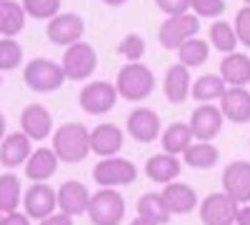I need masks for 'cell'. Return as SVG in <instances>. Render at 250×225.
I'll use <instances>...</instances> for the list:
<instances>
[{
    "label": "cell",
    "instance_id": "8fae6325",
    "mask_svg": "<svg viewBox=\"0 0 250 225\" xmlns=\"http://www.w3.org/2000/svg\"><path fill=\"white\" fill-rule=\"evenodd\" d=\"M23 205H25V215L35 218V220H43L48 215H53V210L58 208V190H53L45 183H35L25 190L23 198Z\"/></svg>",
    "mask_w": 250,
    "mask_h": 225
},
{
    "label": "cell",
    "instance_id": "ab89813d",
    "mask_svg": "<svg viewBox=\"0 0 250 225\" xmlns=\"http://www.w3.org/2000/svg\"><path fill=\"white\" fill-rule=\"evenodd\" d=\"M40 225H73V215H68V213H53V215L40 220Z\"/></svg>",
    "mask_w": 250,
    "mask_h": 225
},
{
    "label": "cell",
    "instance_id": "bcb514c9",
    "mask_svg": "<svg viewBox=\"0 0 250 225\" xmlns=\"http://www.w3.org/2000/svg\"><path fill=\"white\" fill-rule=\"evenodd\" d=\"M0 85H3V75H0Z\"/></svg>",
    "mask_w": 250,
    "mask_h": 225
},
{
    "label": "cell",
    "instance_id": "74e56055",
    "mask_svg": "<svg viewBox=\"0 0 250 225\" xmlns=\"http://www.w3.org/2000/svg\"><path fill=\"white\" fill-rule=\"evenodd\" d=\"M155 3L165 15H180L185 10H190V0H155Z\"/></svg>",
    "mask_w": 250,
    "mask_h": 225
},
{
    "label": "cell",
    "instance_id": "5bb4252c",
    "mask_svg": "<svg viewBox=\"0 0 250 225\" xmlns=\"http://www.w3.org/2000/svg\"><path fill=\"white\" fill-rule=\"evenodd\" d=\"M190 128H193V135L198 140H208L210 143L220 128H223V110L215 108L213 103H203L193 110L190 115Z\"/></svg>",
    "mask_w": 250,
    "mask_h": 225
},
{
    "label": "cell",
    "instance_id": "44dd1931",
    "mask_svg": "<svg viewBox=\"0 0 250 225\" xmlns=\"http://www.w3.org/2000/svg\"><path fill=\"white\" fill-rule=\"evenodd\" d=\"M220 110L223 118L230 123H250V93L245 88H230L220 98Z\"/></svg>",
    "mask_w": 250,
    "mask_h": 225
},
{
    "label": "cell",
    "instance_id": "f35d334b",
    "mask_svg": "<svg viewBox=\"0 0 250 225\" xmlns=\"http://www.w3.org/2000/svg\"><path fill=\"white\" fill-rule=\"evenodd\" d=\"M0 225H30V218L23 215V213H0Z\"/></svg>",
    "mask_w": 250,
    "mask_h": 225
},
{
    "label": "cell",
    "instance_id": "4dcf8cb0",
    "mask_svg": "<svg viewBox=\"0 0 250 225\" xmlns=\"http://www.w3.org/2000/svg\"><path fill=\"white\" fill-rule=\"evenodd\" d=\"M178 58H180V63L188 65V68H198L203 65L208 58H210V48H208L205 40L200 38H190V40H185V43L178 48Z\"/></svg>",
    "mask_w": 250,
    "mask_h": 225
},
{
    "label": "cell",
    "instance_id": "7c38bea8",
    "mask_svg": "<svg viewBox=\"0 0 250 225\" xmlns=\"http://www.w3.org/2000/svg\"><path fill=\"white\" fill-rule=\"evenodd\" d=\"M223 190L238 203H250V163L235 160L223 173Z\"/></svg>",
    "mask_w": 250,
    "mask_h": 225
},
{
    "label": "cell",
    "instance_id": "7a4b0ae2",
    "mask_svg": "<svg viewBox=\"0 0 250 225\" xmlns=\"http://www.w3.org/2000/svg\"><path fill=\"white\" fill-rule=\"evenodd\" d=\"M115 88L118 93L125 98V100H133V103H138V100H145L153 88H155V75L148 65L143 63H130L125 65L120 73H118V80H115Z\"/></svg>",
    "mask_w": 250,
    "mask_h": 225
},
{
    "label": "cell",
    "instance_id": "6da1fadb",
    "mask_svg": "<svg viewBox=\"0 0 250 225\" xmlns=\"http://www.w3.org/2000/svg\"><path fill=\"white\" fill-rule=\"evenodd\" d=\"M53 150L62 163H80L90 150V133L80 123H65L53 135Z\"/></svg>",
    "mask_w": 250,
    "mask_h": 225
},
{
    "label": "cell",
    "instance_id": "603a6c76",
    "mask_svg": "<svg viewBox=\"0 0 250 225\" xmlns=\"http://www.w3.org/2000/svg\"><path fill=\"white\" fill-rule=\"evenodd\" d=\"M220 78L233 88H245L250 83V58L245 53H228L220 63Z\"/></svg>",
    "mask_w": 250,
    "mask_h": 225
},
{
    "label": "cell",
    "instance_id": "5b68a950",
    "mask_svg": "<svg viewBox=\"0 0 250 225\" xmlns=\"http://www.w3.org/2000/svg\"><path fill=\"white\" fill-rule=\"evenodd\" d=\"M198 30H200V18L195 13L168 15V20H165L158 30V40L165 50H178L185 40L195 38Z\"/></svg>",
    "mask_w": 250,
    "mask_h": 225
},
{
    "label": "cell",
    "instance_id": "60d3db41",
    "mask_svg": "<svg viewBox=\"0 0 250 225\" xmlns=\"http://www.w3.org/2000/svg\"><path fill=\"white\" fill-rule=\"evenodd\" d=\"M238 225H250V205H243L238 210V218H235Z\"/></svg>",
    "mask_w": 250,
    "mask_h": 225
},
{
    "label": "cell",
    "instance_id": "7402d4cb",
    "mask_svg": "<svg viewBox=\"0 0 250 225\" xmlns=\"http://www.w3.org/2000/svg\"><path fill=\"white\" fill-rule=\"evenodd\" d=\"M183 163L178 160V155L173 153H160V155H153L148 163H145V175H148L153 183H163V185H168L173 183L183 170Z\"/></svg>",
    "mask_w": 250,
    "mask_h": 225
},
{
    "label": "cell",
    "instance_id": "e0dca14e",
    "mask_svg": "<svg viewBox=\"0 0 250 225\" xmlns=\"http://www.w3.org/2000/svg\"><path fill=\"white\" fill-rule=\"evenodd\" d=\"M33 148H30V138L18 130V133H10L3 138V143H0V163H3L5 168H18L23 165V163L30 158Z\"/></svg>",
    "mask_w": 250,
    "mask_h": 225
},
{
    "label": "cell",
    "instance_id": "8d00e7d4",
    "mask_svg": "<svg viewBox=\"0 0 250 225\" xmlns=\"http://www.w3.org/2000/svg\"><path fill=\"white\" fill-rule=\"evenodd\" d=\"M235 33H238L240 43L245 48H250V5L238 10V15H235Z\"/></svg>",
    "mask_w": 250,
    "mask_h": 225
},
{
    "label": "cell",
    "instance_id": "e575fe53",
    "mask_svg": "<svg viewBox=\"0 0 250 225\" xmlns=\"http://www.w3.org/2000/svg\"><path fill=\"white\" fill-rule=\"evenodd\" d=\"M118 53H120L125 60H130V63H138V60L145 55V40H143L140 35H135V33L125 35V38L120 40V45H118Z\"/></svg>",
    "mask_w": 250,
    "mask_h": 225
},
{
    "label": "cell",
    "instance_id": "1f68e13d",
    "mask_svg": "<svg viewBox=\"0 0 250 225\" xmlns=\"http://www.w3.org/2000/svg\"><path fill=\"white\" fill-rule=\"evenodd\" d=\"M20 205V178L13 173L0 175V213H13Z\"/></svg>",
    "mask_w": 250,
    "mask_h": 225
},
{
    "label": "cell",
    "instance_id": "277c9868",
    "mask_svg": "<svg viewBox=\"0 0 250 225\" xmlns=\"http://www.w3.org/2000/svg\"><path fill=\"white\" fill-rule=\"evenodd\" d=\"M125 215V200L118 190L103 188L90 195L88 203V218L93 225H120Z\"/></svg>",
    "mask_w": 250,
    "mask_h": 225
},
{
    "label": "cell",
    "instance_id": "d4e9b609",
    "mask_svg": "<svg viewBox=\"0 0 250 225\" xmlns=\"http://www.w3.org/2000/svg\"><path fill=\"white\" fill-rule=\"evenodd\" d=\"M25 8L23 3L15 0H0V35L3 38H15L25 28Z\"/></svg>",
    "mask_w": 250,
    "mask_h": 225
},
{
    "label": "cell",
    "instance_id": "3957f363",
    "mask_svg": "<svg viewBox=\"0 0 250 225\" xmlns=\"http://www.w3.org/2000/svg\"><path fill=\"white\" fill-rule=\"evenodd\" d=\"M25 85L35 93H53L65 83V70L50 58H33L23 70Z\"/></svg>",
    "mask_w": 250,
    "mask_h": 225
},
{
    "label": "cell",
    "instance_id": "83f0119b",
    "mask_svg": "<svg viewBox=\"0 0 250 225\" xmlns=\"http://www.w3.org/2000/svg\"><path fill=\"white\" fill-rule=\"evenodd\" d=\"M190 95L198 100V103H213V100H220L225 95V80L220 75L208 73V75L195 80V85L190 88Z\"/></svg>",
    "mask_w": 250,
    "mask_h": 225
},
{
    "label": "cell",
    "instance_id": "d590c367",
    "mask_svg": "<svg viewBox=\"0 0 250 225\" xmlns=\"http://www.w3.org/2000/svg\"><path fill=\"white\" fill-rule=\"evenodd\" d=\"M190 10L198 18H220L225 13L223 0H190Z\"/></svg>",
    "mask_w": 250,
    "mask_h": 225
},
{
    "label": "cell",
    "instance_id": "9c48e42d",
    "mask_svg": "<svg viewBox=\"0 0 250 225\" xmlns=\"http://www.w3.org/2000/svg\"><path fill=\"white\" fill-rule=\"evenodd\" d=\"M118 88L105 83V80H95V83H88L85 88L80 90V108L90 113V115H103L115 108L118 103Z\"/></svg>",
    "mask_w": 250,
    "mask_h": 225
},
{
    "label": "cell",
    "instance_id": "cb8c5ba5",
    "mask_svg": "<svg viewBox=\"0 0 250 225\" xmlns=\"http://www.w3.org/2000/svg\"><path fill=\"white\" fill-rule=\"evenodd\" d=\"M163 198H165V205H168L170 213H175V215H188L198 205L195 190L190 185H185V183H168L163 190Z\"/></svg>",
    "mask_w": 250,
    "mask_h": 225
},
{
    "label": "cell",
    "instance_id": "f6af8a7d",
    "mask_svg": "<svg viewBox=\"0 0 250 225\" xmlns=\"http://www.w3.org/2000/svg\"><path fill=\"white\" fill-rule=\"evenodd\" d=\"M243 3H245V5H250V0H243Z\"/></svg>",
    "mask_w": 250,
    "mask_h": 225
},
{
    "label": "cell",
    "instance_id": "b9f144b4",
    "mask_svg": "<svg viewBox=\"0 0 250 225\" xmlns=\"http://www.w3.org/2000/svg\"><path fill=\"white\" fill-rule=\"evenodd\" d=\"M130 225H158V223H155V220H150V218H145V215H138Z\"/></svg>",
    "mask_w": 250,
    "mask_h": 225
},
{
    "label": "cell",
    "instance_id": "ee69618b",
    "mask_svg": "<svg viewBox=\"0 0 250 225\" xmlns=\"http://www.w3.org/2000/svg\"><path fill=\"white\" fill-rule=\"evenodd\" d=\"M5 138V118H3V113H0V140Z\"/></svg>",
    "mask_w": 250,
    "mask_h": 225
},
{
    "label": "cell",
    "instance_id": "52a82bcc",
    "mask_svg": "<svg viewBox=\"0 0 250 225\" xmlns=\"http://www.w3.org/2000/svg\"><path fill=\"white\" fill-rule=\"evenodd\" d=\"M62 70H65V78L68 80H85L95 73V65H98V55H95V48L88 45V43H73L68 45V50L62 53Z\"/></svg>",
    "mask_w": 250,
    "mask_h": 225
},
{
    "label": "cell",
    "instance_id": "4316f807",
    "mask_svg": "<svg viewBox=\"0 0 250 225\" xmlns=\"http://www.w3.org/2000/svg\"><path fill=\"white\" fill-rule=\"evenodd\" d=\"M183 158H185V165H190L195 170H208L218 163V148H213L208 140H198L188 145Z\"/></svg>",
    "mask_w": 250,
    "mask_h": 225
},
{
    "label": "cell",
    "instance_id": "d6a6232c",
    "mask_svg": "<svg viewBox=\"0 0 250 225\" xmlns=\"http://www.w3.org/2000/svg\"><path fill=\"white\" fill-rule=\"evenodd\" d=\"M23 63V48L15 38L0 40V70H15Z\"/></svg>",
    "mask_w": 250,
    "mask_h": 225
},
{
    "label": "cell",
    "instance_id": "2e32d148",
    "mask_svg": "<svg viewBox=\"0 0 250 225\" xmlns=\"http://www.w3.org/2000/svg\"><path fill=\"white\" fill-rule=\"evenodd\" d=\"M128 135L138 143H153L160 135V115L148 108H135L128 115Z\"/></svg>",
    "mask_w": 250,
    "mask_h": 225
},
{
    "label": "cell",
    "instance_id": "d6986e66",
    "mask_svg": "<svg viewBox=\"0 0 250 225\" xmlns=\"http://www.w3.org/2000/svg\"><path fill=\"white\" fill-rule=\"evenodd\" d=\"M120 148H123V130L113 123H103V125L90 130V150L98 153L100 158L118 155Z\"/></svg>",
    "mask_w": 250,
    "mask_h": 225
},
{
    "label": "cell",
    "instance_id": "f1b7e54d",
    "mask_svg": "<svg viewBox=\"0 0 250 225\" xmlns=\"http://www.w3.org/2000/svg\"><path fill=\"white\" fill-rule=\"evenodd\" d=\"M138 215H145V218H150L155 220L158 225H165L170 220V208L165 205V198L163 193H145L140 200H138Z\"/></svg>",
    "mask_w": 250,
    "mask_h": 225
},
{
    "label": "cell",
    "instance_id": "ba28073f",
    "mask_svg": "<svg viewBox=\"0 0 250 225\" xmlns=\"http://www.w3.org/2000/svg\"><path fill=\"white\" fill-rule=\"evenodd\" d=\"M238 200H233L225 190L210 193L200 203V220L203 225H233L238 218Z\"/></svg>",
    "mask_w": 250,
    "mask_h": 225
},
{
    "label": "cell",
    "instance_id": "836d02e7",
    "mask_svg": "<svg viewBox=\"0 0 250 225\" xmlns=\"http://www.w3.org/2000/svg\"><path fill=\"white\" fill-rule=\"evenodd\" d=\"M23 8L35 20H50L60 13V0H23Z\"/></svg>",
    "mask_w": 250,
    "mask_h": 225
},
{
    "label": "cell",
    "instance_id": "7bdbcfd3",
    "mask_svg": "<svg viewBox=\"0 0 250 225\" xmlns=\"http://www.w3.org/2000/svg\"><path fill=\"white\" fill-rule=\"evenodd\" d=\"M103 3H105V5H113V8H118V5H125L128 0H103Z\"/></svg>",
    "mask_w": 250,
    "mask_h": 225
},
{
    "label": "cell",
    "instance_id": "4fadbf2b",
    "mask_svg": "<svg viewBox=\"0 0 250 225\" xmlns=\"http://www.w3.org/2000/svg\"><path fill=\"white\" fill-rule=\"evenodd\" d=\"M20 130L30 140H45L53 133V115L48 113V108L30 103L20 113Z\"/></svg>",
    "mask_w": 250,
    "mask_h": 225
},
{
    "label": "cell",
    "instance_id": "9a60e30c",
    "mask_svg": "<svg viewBox=\"0 0 250 225\" xmlns=\"http://www.w3.org/2000/svg\"><path fill=\"white\" fill-rule=\"evenodd\" d=\"M88 203H90V193L80 180H65L58 188V208H60V213H68L73 218L83 215V213H88Z\"/></svg>",
    "mask_w": 250,
    "mask_h": 225
},
{
    "label": "cell",
    "instance_id": "484cf974",
    "mask_svg": "<svg viewBox=\"0 0 250 225\" xmlns=\"http://www.w3.org/2000/svg\"><path fill=\"white\" fill-rule=\"evenodd\" d=\"M193 138H195V135H193L190 123H173V125L165 128L160 143H163V150H165V153L178 155V153H185V150H188V145L193 143Z\"/></svg>",
    "mask_w": 250,
    "mask_h": 225
},
{
    "label": "cell",
    "instance_id": "8992f818",
    "mask_svg": "<svg viewBox=\"0 0 250 225\" xmlns=\"http://www.w3.org/2000/svg\"><path fill=\"white\" fill-rule=\"evenodd\" d=\"M93 178L100 188H115V185H130V183L138 178V168L130 160L110 155L103 158L98 165L93 168Z\"/></svg>",
    "mask_w": 250,
    "mask_h": 225
},
{
    "label": "cell",
    "instance_id": "30bf717a",
    "mask_svg": "<svg viewBox=\"0 0 250 225\" xmlns=\"http://www.w3.org/2000/svg\"><path fill=\"white\" fill-rule=\"evenodd\" d=\"M83 33H85V20L78 13H58L48 23V40L55 45H62V48L78 43Z\"/></svg>",
    "mask_w": 250,
    "mask_h": 225
},
{
    "label": "cell",
    "instance_id": "f546056e",
    "mask_svg": "<svg viewBox=\"0 0 250 225\" xmlns=\"http://www.w3.org/2000/svg\"><path fill=\"white\" fill-rule=\"evenodd\" d=\"M208 35H210L213 48H215V50H220L223 55L235 53V48H238V43H240L235 28H230V25L225 23V20H215V23L210 25V30H208Z\"/></svg>",
    "mask_w": 250,
    "mask_h": 225
},
{
    "label": "cell",
    "instance_id": "ffe728a7",
    "mask_svg": "<svg viewBox=\"0 0 250 225\" xmlns=\"http://www.w3.org/2000/svg\"><path fill=\"white\" fill-rule=\"evenodd\" d=\"M58 155L53 148H38L30 153V158L25 160V175L33 180V183H45L48 178L55 175L58 170Z\"/></svg>",
    "mask_w": 250,
    "mask_h": 225
},
{
    "label": "cell",
    "instance_id": "ac0fdd59",
    "mask_svg": "<svg viewBox=\"0 0 250 225\" xmlns=\"http://www.w3.org/2000/svg\"><path fill=\"white\" fill-rule=\"evenodd\" d=\"M163 93L168 98V103H173V105L185 103L188 95H190V70H188V65L178 63V65L168 68L165 80H163Z\"/></svg>",
    "mask_w": 250,
    "mask_h": 225
}]
</instances>
